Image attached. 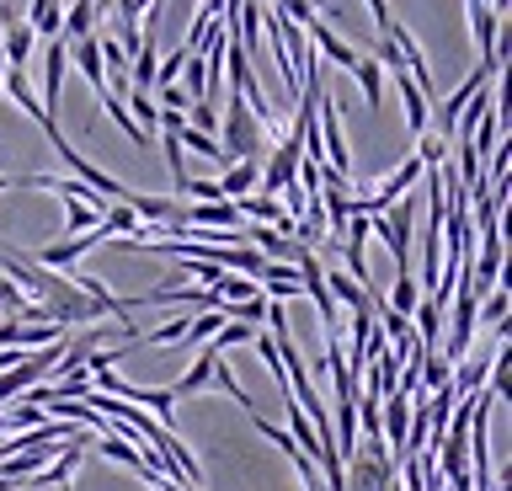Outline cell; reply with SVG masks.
Here are the masks:
<instances>
[{
	"label": "cell",
	"mask_w": 512,
	"mask_h": 491,
	"mask_svg": "<svg viewBox=\"0 0 512 491\" xmlns=\"http://www.w3.org/2000/svg\"><path fill=\"white\" fill-rule=\"evenodd\" d=\"M267 145V129H262V118L246 107V97H235L224 102V139H219V150H224V161H256Z\"/></svg>",
	"instance_id": "6da1fadb"
},
{
	"label": "cell",
	"mask_w": 512,
	"mask_h": 491,
	"mask_svg": "<svg viewBox=\"0 0 512 491\" xmlns=\"http://www.w3.org/2000/svg\"><path fill=\"white\" fill-rule=\"evenodd\" d=\"M411 230H416V203L411 198H400L384 214L368 219V235H379L384 251L395 257V267H411Z\"/></svg>",
	"instance_id": "7a4b0ae2"
},
{
	"label": "cell",
	"mask_w": 512,
	"mask_h": 491,
	"mask_svg": "<svg viewBox=\"0 0 512 491\" xmlns=\"http://www.w3.org/2000/svg\"><path fill=\"white\" fill-rule=\"evenodd\" d=\"M96 246H102V230H91V235H59V241L27 251V257L38 262V267H48V273H70V267L86 257V251H96Z\"/></svg>",
	"instance_id": "3957f363"
},
{
	"label": "cell",
	"mask_w": 512,
	"mask_h": 491,
	"mask_svg": "<svg viewBox=\"0 0 512 491\" xmlns=\"http://www.w3.org/2000/svg\"><path fill=\"white\" fill-rule=\"evenodd\" d=\"M406 433H411V395L390 390V395L379 401V438H384V449H395V454H390L395 465L406 459Z\"/></svg>",
	"instance_id": "277c9868"
},
{
	"label": "cell",
	"mask_w": 512,
	"mask_h": 491,
	"mask_svg": "<svg viewBox=\"0 0 512 491\" xmlns=\"http://www.w3.org/2000/svg\"><path fill=\"white\" fill-rule=\"evenodd\" d=\"M304 38H310L315 59H331V65H336V70H347V75H352V65H358V59H363V54L352 49V43H347L342 33H336L331 22H320V17H315L310 27H304Z\"/></svg>",
	"instance_id": "5b68a950"
},
{
	"label": "cell",
	"mask_w": 512,
	"mask_h": 491,
	"mask_svg": "<svg viewBox=\"0 0 512 491\" xmlns=\"http://www.w3.org/2000/svg\"><path fill=\"white\" fill-rule=\"evenodd\" d=\"M182 225L187 230H246V219L224 198V203H182Z\"/></svg>",
	"instance_id": "8992f818"
},
{
	"label": "cell",
	"mask_w": 512,
	"mask_h": 491,
	"mask_svg": "<svg viewBox=\"0 0 512 491\" xmlns=\"http://www.w3.org/2000/svg\"><path fill=\"white\" fill-rule=\"evenodd\" d=\"M32 43H38V33L22 22V17H11V11H0V59H6L11 70H27V59H32Z\"/></svg>",
	"instance_id": "52a82bcc"
},
{
	"label": "cell",
	"mask_w": 512,
	"mask_h": 491,
	"mask_svg": "<svg viewBox=\"0 0 512 491\" xmlns=\"http://www.w3.org/2000/svg\"><path fill=\"white\" fill-rule=\"evenodd\" d=\"M464 11H470V33H475L480 59H502V17L491 6H480V0H464Z\"/></svg>",
	"instance_id": "ba28073f"
},
{
	"label": "cell",
	"mask_w": 512,
	"mask_h": 491,
	"mask_svg": "<svg viewBox=\"0 0 512 491\" xmlns=\"http://www.w3.org/2000/svg\"><path fill=\"white\" fill-rule=\"evenodd\" d=\"M64 326H32V321H0V353L6 347H22V353H38V347L59 342Z\"/></svg>",
	"instance_id": "9c48e42d"
},
{
	"label": "cell",
	"mask_w": 512,
	"mask_h": 491,
	"mask_svg": "<svg viewBox=\"0 0 512 491\" xmlns=\"http://www.w3.org/2000/svg\"><path fill=\"white\" fill-rule=\"evenodd\" d=\"M390 81H395V97H400V107H406V129H411V139H422L427 134V123H432V107H427V97L416 91V81L406 70H390Z\"/></svg>",
	"instance_id": "30bf717a"
},
{
	"label": "cell",
	"mask_w": 512,
	"mask_h": 491,
	"mask_svg": "<svg viewBox=\"0 0 512 491\" xmlns=\"http://www.w3.org/2000/svg\"><path fill=\"white\" fill-rule=\"evenodd\" d=\"M102 209H107V198H96V193L64 198V235H91L102 225Z\"/></svg>",
	"instance_id": "8fae6325"
},
{
	"label": "cell",
	"mask_w": 512,
	"mask_h": 491,
	"mask_svg": "<svg viewBox=\"0 0 512 491\" xmlns=\"http://www.w3.org/2000/svg\"><path fill=\"white\" fill-rule=\"evenodd\" d=\"M219 358H224V353H214V342H203L198 363H192V369H187V374L171 385L176 401H192V395H203V390H208V379H214V363H219Z\"/></svg>",
	"instance_id": "7c38bea8"
},
{
	"label": "cell",
	"mask_w": 512,
	"mask_h": 491,
	"mask_svg": "<svg viewBox=\"0 0 512 491\" xmlns=\"http://www.w3.org/2000/svg\"><path fill=\"white\" fill-rule=\"evenodd\" d=\"M219 182V193L224 198H246V193H256V182H262V161H230L224 166V177H214Z\"/></svg>",
	"instance_id": "4fadbf2b"
},
{
	"label": "cell",
	"mask_w": 512,
	"mask_h": 491,
	"mask_svg": "<svg viewBox=\"0 0 512 491\" xmlns=\"http://www.w3.org/2000/svg\"><path fill=\"white\" fill-rule=\"evenodd\" d=\"M384 305H390L395 315H406V321H411V310L422 305V283L411 278V267H400V273H395V289H390V299H384Z\"/></svg>",
	"instance_id": "5bb4252c"
},
{
	"label": "cell",
	"mask_w": 512,
	"mask_h": 491,
	"mask_svg": "<svg viewBox=\"0 0 512 491\" xmlns=\"http://www.w3.org/2000/svg\"><path fill=\"white\" fill-rule=\"evenodd\" d=\"M176 145H182V150H192V155H203V161H214L219 171L230 166V161H224V150H219V139H214V134H198V129H187V123L176 129Z\"/></svg>",
	"instance_id": "9a60e30c"
},
{
	"label": "cell",
	"mask_w": 512,
	"mask_h": 491,
	"mask_svg": "<svg viewBox=\"0 0 512 491\" xmlns=\"http://www.w3.org/2000/svg\"><path fill=\"white\" fill-rule=\"evenodd\" d=\"M155 65H160V54H155V38H144V43H139V54L128 59V75H134V91H155Z\"/></svg>",
	"instance_id": "2e32d148"
},
{
	"label": "cell",
	"mask_w": 512,
	"mask_h": 491,
	"mask_svg": "<svg viewBox=\"0 0 512 491\" xmlns=\"http://www.w3.org/2000/svg\"><path fill=\"white\" fill-rule=\"evenodd\" d=\"M352 81L363 86V102H368V107H384V70H379L368 54L358 59V65H352Z\"/></svg>",
	"instance_id": "e0dca14e"
},
{
	"label": "cell",
	"mask_w": 512,
	"mask_h": 491,
	"mask_svg": "<svg viewBox=\"0 0 512 491\" xmlns=\"http://www.w3.org/2000/svg\"><path fill=\"white\" fill-rule=\"evenodd\" d=\"M96 102H102V113H107L112 123H118V129H123L128 139H134V145H144V139H150V134H144L139 123H134V113L123 107V97H112V91H96Z\"/></svg>",
	"instance_id": "ac0fdd59"
},
{
	"label": "cell",
	"mask_w": 512,
	"mask_h": 491,
	"mask_svg": "<svg viewBox=\"0 0 512 491\" xmlns=\"http://www.w3.org/2000/svg\"><path fill=\"white\" fill-rule=\"evenodd\" d=\"M123 107H128V113H139L134 123H139L144 134H155V129H160V107H155L150 91H134V86H128V91H123Z\"/></svg>",
	"instance_id": "d6986e66"
},
{
	"label": "cell",
	"mask_w": 512,
	"mask_h": 491,
	"mask_svg": "<svg viewBox=\"0 0 512 491\" xmlns=\"http://www.w3.org/2000/svg\"><path fill=\"white\" fill-rule=\"evenodd\" d=\"M507 315H512V294L502 289V283H496V289L475 305V321H486V326H507Z\"/></svg>",
	"instance_id": "ffe728a7"
},
{
	"label": "cell",
	"mask_w": 512,
	"mask_h": 491,
	"mask_svg": "<svg viewBox=\"0 0 512 491\" xmlns=\"http://www.w3.org/2000/svg\"><path fill=\"white\" fill-rule=\"evenodd\" d=\"M411 321H416V337H422V353H427V347H438V321H443V310L432 305V299H422V305L411 310Z\"/></svg>",
	"instance_id": "44dd1931"
},
{
	"label": "cell",
	"mask_w": 512,
	"mask_h": 491,
	"mask_svg": "<svg viewBox=\"0 0 512 491\" xmlns=\"http://www.w3.org/2000/svg\"><path fill=\"white\" fill-rule=\"evenodd\" d=\"M208 390H224L235 406H246V411H251V395L240 390V379H235V369H230V358H219V363H214V379H208Z\"/></svg>",
	"instance_id": "7402d4cb"
},
{
	"label": "cell",
	"mask_w": 512,
	"mask_h": 491,
	"mask_svg": "<svg viewBox=\"0 0 512 491\" xmlns=\"http://www.w3.org/2000/svg\"><path fill=\"white\" fill-rule=\"evenodd\" d=\"M219 326H224V315H219V310H198V315L187 321V337H182V342H208Z\"/></svg>",
	"instance_id": "603a6c76"
},
{
	"label": "cell",
	"mask_w": 512,
	"mask_h": 491,
	"mask_svg": "<svg viewBox=\"0 0 512 491\" xmlns=\"http://www.w3.org/2000/svg\"><path fill=\"white\" fill-rule=\"evenodd\" d=\"M187 129H198V134H214V129H219V113H214V102H192V107H187Z\"/></svg>",
	"instance_id": "cb8c5ba5"
},
{
	"label": "cell",
	"mask_w": 512,
	"mask_h": 491,
	"mask_svg": "<svg viewBox=\"0 0 512 491\" xmlns=\"http://www.w3.org/2000/svg\"><path fill=\"white\" fill-rule=\"evenodd\" d=\"M182 59H187V49H176V54H166L155 65V86H176V75H182Z\"/></svg>",
	"instance_id": "d4e9b609"
},
{
	"label": "cell",
	"mask_w": 512,
	"mask_h": 491,
	"mask_svg": "<svg viewBox=\"0 0 512 491\" xmlns=\"http://www.w3.org/2000/svg\"><path fill=\"white\" fill-rule=\"evenodd\" d=\"M368 11H374V27H379V38L395 27V11H390V0H368Z\"/></svg>",
	"instance_id": "484cf974"
},
{
	"label": "cell",
	"mask_w": 512,
	"mask_h": 491,
	"mask_svg": "<svg viewBox=\"0 0 512 491\" xmlns=\"http://www.w3.org/2000/svg\"><path fill=\"white\" fill-rule=\"evenodd\" d=\"M0 91H6V59H0Z\"/></svg>",
	"instance_id": "4316f807"
},
{
	"label": "cell",
	"mask_w": 512,
	"mask_h": 491,
	"mask_svg": "<svg viewBox=\"0 0 512 491\" xmlns=\"http://www.w3.org/2000/svg\"><path fill=\"white\" fill-rule=\"evenodd\" d=\"M59 491H70V486H59Z\"/></svg>",
	"instance_id": "83f0119b"
},
{
	"label": "cell",
	"mask_w": 512,
	"mask_h": 491,
	"mask_svg": "<svg viewBox=\"0 0 512 491\" xmlns=\"http://www.w3.org/2000/svg\"><path fill=\"white\" fill-rule=\"evenodd\" d=\"M390 491H400V486H390Z\"/></svg>",
	"instance_id": "f1b7e54d"
}]
</instances>
